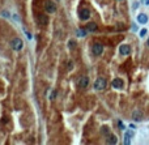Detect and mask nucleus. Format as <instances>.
<instances>
[{
  "mask_svg": "<svg viewBox=\"0 0 149 145\" xmlns=\"http://www.w3.org/2000/svg\"><path fill=\"white\" fill-rule=\"evenodd\" d=\"M119 2H123V0H119Z\"/></svg>",
  "mask_w": 149,
  "mask_h": 145,
  "instance_id": "a878e982",
  "label": "nucleus"
},
{
  "mask_svg": "<svg viewBox=\"0 0 149 145\" xmlns=\"http://www.w3.org/2000/svg\"><path fill=\"white\" fill-rule=\"evenodd\" d=\"M91 52H93L96 56H98V55H102V52H104V46H102L101 43H94L93 47H91Z\"/></svg>",
  "mask_w": 149,
  "mask_h": 145,
  "instance_id": "7ed1b4c3",
  "label": "nucleus"
},
{
  "mask_svg": "<svg viewBox=\"0 0 149 145\" xmlns=\"http://www.w3.org/2000/svg\"><path fill=\"white\" fill-rule=\"evenodd\" d=\"M111 85L115 88V89H122V88L124 86V82H123L122 79H114L112 82H111Z\"/></svg>",
  "mask_w": 149,
  "mask_h": 145,
  "instance_id": "0eeeda50",
  "label": "nucleus"
},
{
  "mask_svg": "<svg viewBox=\"0 0 149 145\" xmlns=\"http://www.w3.org/2000/svg\"><path fill=\"white\" fill-rule=\"evenodd\" d=\"M132 30H133V31L137 30V26H136V25H132Z\"/></svg>",
  "mask_w": 149,
  "mask_h": 145,
  "instance_id": "b1692460",
  "label": "nucleus"
},
{
  "mask_svg": "<svg viewBox=\"0 0 149 145\" xmlns=\"http://www.w3.org/2000/svg\"><path fill=\"white\" fill-rule=\"evenodd\" d=\"M146 44H148V47H149V38H148V41H146Z\"/></svg>",
  "mask_w": 149,
  "mask_h": 145,
  "instance_id": "393cba45",
  "label": "nucleus"
},
{
  "mask_svg": "<svg viewBox=\"0 0 149 145\" xmlns=\"http://www.w3.org/2000/svg\"><path fill=\"white\" fill-rule=\"evenodd\" d=\"M78 17H80V20H81V21H86V20H89V17H90V10L86 9V8L81 9V10L78 12Z\"/></svg>",
  "mask_w": 149,
  "mask_h": 145,
  "instance_id": "39448f33",
  "label": "nucleus"
},
{
  "mask_svg": "<svg viewBox=\"0 0 149 145\" xmlns=\"http://www.w3.org/2000/svg\"><path fill=\"white\" fill-rule=\"evenodd\" d=\"M141 3H143L144 5H149V0H141Z\"/></svg>",
  "mask_w": 149,
  "mask_h": 145,
  "instance_id": "412c9836",
  "label": "nucleus"
},
{
  "mask_svg": "<svg viewBox=\"0 0 149 145\" xmlns=\"http://www.w3.org/2000/svg\"><path fill=\"white\" fill-rule=\"evenodd\" d=\"M137 22L141 24V25L146 24V22H148V16L145 13H139V15H137Z\"/></svg>",
  "mask_w": 149,
  "mask_h": 145,
  "instance_id": "6e6552de",
  "label": "nucleus"
},
{
  "mask_svg": "<svg viewBox=\"0 0 149 145\" xmlns=\"http://www.w3.org/2000/svg\"><path fill=\"white\" fill-rule=\"evenodd\" d=\"M86 29L89 31H96L97 30V24H94V22H89L88 26H86Z\"/></svg>",
  "mask_w": 149,
  "mask_h": 145,
  "instance_id": "f8f14e48",
  "label": "nucleus"
},
{
  "mask_svg": "<svg viewBox=\"0 0 149 145\" xmlns=\"http://www.w3.org/2000/svg\"><path fill=\"white\" fill-rule=\"evenodd\" d=\"M72 68H73V63L70 62V63H68V69H72Z\"/></svg>",
  "mask_w": 149,
  "mask_h": 145,
  "instance_id": "aec40b11",
  "label": "nucleus"
},
{
  "mask_svg": "<svg viewBox=\"0 0 149 145\" xmlns=\"http://www.w3.org/2000/svg\"><path fill=\"white\" fill-rule=\"evenodd\" d=\"M75 46H76V42L75 41H70V42H68V47H70L71 50H73Z\"/></svg>",
  "mask_w": 149,
  "mask_h": 145,
  "instance_id": "dca6fc26",
  "label": "nucleus"
},
{
  "mask_svg": "<svg viewBox=\"0 0 149 145\" xmlns=\"http://www.w3.org/2000/svg\"><path fill=\"white\" fill-rule=\"evenodd\" d=\"M101 132H102V135H106V136L110 135V129H109V127H106V126L101 128Z\"/></svg>",
  "mask_w": 149,
  "mask_h": 145,
  "instance_id": "4468645a",
  "label": "nucleus"
},
{
  "mask_svg": "<svg viewBox=\"0 0 149 145\" xmlns=\"http://www.w3.org/2000/svg\"><path fill=\"white\" fill-rule=\"evenodd\" d=\"M119 52H120V55H130L131 47L128 46V44H122V46L119 47Z\"/></svg>",
  "mask_w": 149,
  "mask_h": 145,
  "instance_id": "423d86ee",
  "label": "nucleus"
},
{
  "mask_svg": "<svg viewBox=\"0 0 149 145\" xmlns=\"http://www.w3.org/2000/svg\"><path fill=\"white\" fill-rule=\"evenodd\" d=\"M26 33V37H28V39H31V34H30V33L29 31H25Z\"/></svg>",
  "mask_w": 149,
  "mask_h": 145,
  "instance_id": "5701e85b",
  "label": "nucleus"
},
{
  "mask_svg": "<svg viewBox=\"0 0 149 145\" xmlns=\"http://www.w3.org/2000/svg\"><path fill=\"white\" fill-rule=\"evenodd\" d=\"M10 47H12L15 51H21L22 47H24V41H22L21 38L16 37L13 38L12 41H10Z\"/></svg>",
  "mask_w": 149,
  "mask_h": 145,
  "instance_id": "f257e3e1",
  "label": "nucleus"
},
{
  "mask_svg": "<svg viewBox=\"0 0 149 145\" xmlns=\"http://www.w3.org/2000/svg\"><path fill=\"white\" fill-rule=\"evenodd\" d=\"M44 10L47 13H55L56 12V5L52 2H46L44 3Z\"/></svg>",
  "mask_w": 149,
  "mask_h": 145,
  "instance_id": "20e7f679",
  "label": "nucleus"
},
{
  "mask_svg": "<svg viewBox=\"0 0 149 145\" xmlns=\"http://www.w3.org/2000/svg\"><path fill=\"white\" fill-rule=\"evenodd\" d=\"M146 35V29H143V30H140V37L141 38H144Z\"/></svg>",
  "mask_w": 149,
  "mask_h": 145,
  "instance_id": "f3484780",
  "label": "nucleus"
},
{
  "mask_svg": "<svg viewBox=\"0 0 149 145\" xmlns=\"http://www.w3.org/2000/svg\"><path fill=\"white\" fill-rule=\"evenodd\" d=\"M137 7H139V3H137V2H135V4L132 5V8H133V9H136Z\"/></svg>",
  "mask_w": 149,
  "mask_h": 145,
  "instance_id": "4be33fe9",
  "label": "nucleus"
},
{
  "mask_svg": "<svg viewBox=\"0 0 149 145\" xmlns=\"http://www.w3.org/2000/svg\"><path fill=\"white\" fill-rule=\"evenodd\" d=\"M118 126H119V128H120V129H122V131H123V129H125V127H124V124H123V123H122V122H120V120H119V122H118Z\"/></svg>",
  "mask_w": 149,
  "mask_h": 145,
  "instance_id": "a211bd4d",
  "label": "nucleus"
},
{
  "mask_svg": "<svg viewBox=\"0 0 149 145\" xmlns=\"http://www.w3.org/2000/svg\"><path fill=\"white\" fill-rule=\"evenodd\" d=\"M118 142V140H117V137L114 136V135H109V139H107V144H117Z\"/></svg>",
  "mask_w": 149,
  "mask_h": 145,
  "instance_id": "ddd939ff",
  "label": "nucleus"
},
{
  "mask_svg": "<svg viewBox=\"0 0 149 145\" xmlns=\"http://www.w3.org/2000/svg\"><path fill=\"white\" fill-rule=\"evenodd\" d=\"M132 118H133L136 122H140V120L143 119V113H141V111H139V110H136V111H133Z\"/></svg>",
  "mask_w": 149,
  "mask_h": 145,
  "instance_id": "9d476101",
  "label": "nucleus"
},
{
  "mask_svg": "<svg viewBox=\"0 0 149 145\" xmlns=\"http://www.w3.org/2000/svg\"><path fill=\"white\" fill-rule=\"evenodd\" d=\"M38 22L42 25H47V22H49V18L47 16H44V15H39L38 16Z\"/></svg>",
  "mask_w": 149,
  "mask_h": 145,
  "instance_id": "9b49d317",
  "label": "nucleus"
},
{
  "mask_svg": "<svg viewBox=\"0 0 149 145\" xmlns=\"http://www.w3.org/2000/svg\"><path fill=\"white\" fill-rule=\"evenodd\" d=\"M86 35V30L85 29H78L77 30V37H85Z\"/></svg>",
  "mask_w": 149,
  "mask_h": 145,
  "instance_id": "2eb2a0df",
  "label": "nucleus"
},
{
  "mask_svg": "<svg viewBox=\"0 0 149 145\" xmlns=\"http://www.w3.org/2000/svg\"><path fill=\"white\" fill-rule=\"evenodd\" d=\"M106 86H107V81H106V79H104V77H98V79L96 80V82H94V88L97 89V90H104Z\"/></svg>",
  "mask_w": 149,
  "mask_h": 145,
  "instance_id": "f03ea898",
  "label": "nucleus"
},
{
  "mask_svg": "<svg viewBox=\"0 0 149 145\" xmlns=\"http://www.w3.org/2000/svg\"><path fill=\"white\" fill-rule=\"evenodd\" d=\"M88 85H89V79H88L86 76H83L81 79L78 80V86L80 88H86Z\"/></svg>",
  "mask_w": 149,
  "mask_h": 145,
  "instance_id": "1a4fd4ad",
  "label": "nucleus"
},
{
  "mask_svg": "<svg viewBox=\"0 0 149 145\" xmlns=\"http://www.w3.org/2000/svg\"><path fill=\"white\" fill-rule=\"evenodd\" d=\"M55 95H56V92L52 90V93H51V95H50V99H51V101H52V99H55Z\"/></svg>",
  "mask_w": 149,
  "mask_h": 145,
  "instance_id": "6ab92c4d",
  "label": "nucleus"
}]
</instances>
